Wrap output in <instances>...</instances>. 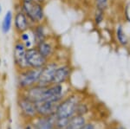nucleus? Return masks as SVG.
<instances>
[{
  "instance_id": "nucleus-1",
  "label": "nucleus",
  "mask_w": 130,
  "mask_h": 129,
  "mask_svg": "<svg viewBox=\"0 0 130 129\" xmlns=\"http://www.w3.org/2000/svg\"><path fill=\"white\" fill-rule=\"evenodd\" d=\"M83 101V97L77 93H71L67 95L58 104L56 112L57 119H70L76 115L79 104Z\"/></svg>"
},
{
  "instance_id": "nucleus-2",
  "label": "nucleus",
  "mask_w": 130,
  "mask_h": 129,
  "mask_svg": "<svg viewBox=\"0 0 130 129\" xmlns=\"http://www.w3.org/2000/svg\"><path fill=\"white\" fill-rule=\"evenodd\" d=\"M19 6L20 10L28 16L30 23L35 24H43L46 22L45 14V4L38 1H25L18 2L17 3Z\"/></svg>"
},
{
  "instance_id": "nucleus-3",
  "label": "nucleus",
  "mask_w": 130,
  "mask_h": 129,
  "mask_svg": "<svg viewBox=\"0 0 130 129\" xmlns=\"http://www.w3.org/2000/svg\"><path fill=\"white\" fill-rule=\"evenodd\" d=\"M42 68H28L26 69L18 71L17 76V84L20 91L31 88L37 84L40 77Z\"/></svg>"
},
{
  "instance_id": "nucleus-4",
  "label": "nucleus",
  "mask_w": 130,
  "mask_h": 129,
  "mask_svg": "<svg viewBox=\"0 0 130 129\" xmlns=\"http://www.w3.org/2000/svg\"><path fill=\"white\" fill-rule=\"evenodd\" d=\"M18 106L22 116L26 120H33L38 116L36 103L24 96L22 93H20L18 98Z\"/></svg>"
},
{
  "instance_id": "nucleus-5",
  "label": "nucleus",
  "mask_w": 130,
  "mask_h": 129,
  "mask_svg": "<svg viewBox=\"0 0 130 129\" xmlns=\"http://www.w3.org/2000/svg\"><path fill=\"white\" fill-rule=\"evenodd\" d=\"M27 49L24 44L18 39H17L13 44V62L17 71L24 70L29 68L26 61Z\"/></svg>"
},
{
  "instance_id": "nucleus-6",
  "label": "nucleus",
  "mask_w": 130,
  "mask_h": 129,
  "mask_svg": "<svg viewBox=\"0 0 130 129\" xmlns=\"http://www.w3.org/2000/svg\"><path fill=\"white\" fill-rule=\"evenodd\" d=\"M33 24L29 20L28 16L20 10L19 6L17 4L13 16V29L15 34L18 36L21 33L30 30Z\"/></svg>"
},
{
  "instance_id": "nucleus-7",
  "label": "nucleus",
  "mask_w": 130,
  "mask_h": 129,
  "mask_svg": "<svg viewBox=\"0 0 130 129\" xmlns=\"http://www.w3.org/2000/svg\"><path fill=\"white\" fill-rule=\"evenodd\" d=\"M60 62L56 59L50 60L47 64L42 68L40 77H39L37 85L42 87H48L52 84L56 68L58 67Z\"/></svg>"
},
{
  "instance_id": "nucleus-8",
  "label": "nucleus",
  "mask_w": 130,
  "mask_h": 129,
  "mask_svg": "<svg viewBox=\"0 0 130 129\" xmlns=\"http://www.w3.org/2000/svg\"><path fill=\"white\" fill-rule=\"evenodd\" d=\"M42 55L48 60L56 59V55L57 53V42L56 41L55 36L37 43L35 46Z\"/></svg>"
},
{
  "instance_id": "nucleus-9",
  "label": "nucleus",
  "mask_w": 130,
  "mask_h": 129,
  "mask_svg": "<svg viewBox=\"0 0 130 129\" xmlns=\"http://www.w3.org/2000/svg\"><path fill=\"white\" fill-rule=\"evenodd\" d=\"M26 61L29 68H43L50 61L45 58L37 50L36 47L27 49L26 51Z\"/></svg>"
},
{
  "instance_id": "nucleus-10",
  "label": "nucleus",
  "mask_w": 130,
  "mask_h": 129,
  "mask_svg": "<svg viewBox=\"0 0 130 129\" xmlns=\"http://www.w3.org/2000/svg\"><path fill=\"white\" fill-rule=\"evenodd\" d=\"M73 67L70 62H60L54 75L52 84H67L73 72Z\"/></svg>"
},
{
  "instance_id": "nucleus-11",
  "label": "nucleus",
  "mask_w": 130,
  "mask_h": 129,
  "mask_svg": "<svg viewBox=\"0 0 130 129\" xmlns=\"http://www.w3.org/2000/svg\"><path fill=\"white\" fill-rule=\"evenodd\" d=\"M31 34H32L33 41H34L35 46L37 43L50 38L53 35L50 33V27L47 25V23H43V24H35L30 29Z\"/></svg>"
},
{
  "instance_id": "nucleus-12",
  "label": "nucleus",
  "mask_w": 130,
  "mask_h": 129,
  "mask_svg": "<svg viewBox=\"0 0 130 129\" xmlns=\"http://www.w3.org/2000/svg\"><path fill=\"white\" fill-rule=\"evenodd\" d=\"M58 104L57 101H46L39 102L37 105V114L38 116H43V117H49V116H53L56 114V109H57Z\"/></svg>"
},
{
  "instance_id": "nucleus-13",
  "label": "nucleus",
  "mask_w": 130,
  "mask_h": 129,
  "mask_svg": "<svg viewBox=\"0 0 130 129\" xmlns=\"http://www.w3.org/2000/svg\"><path fill=\"white\" fill-rule=\"evenodd\" d=\"M33 129H56V114L49 117L37 116L33 120Z\"/></svg>"
},
{
  "instance_id": "nucleus-14",
  "label": "nucleus",
  "mask_w": 130,
  "mask_h": 129,
  "mask_svg": "<svg viewBox=\"0 0 130 129\" xmlns=\"http://www.w3.org/2000/svg\"><path fill=\"white\" fill-rule=\"evenodd\" d=\"M115 39L116 43L120 46L123 48H127L129 45L130 41L128 38V36L127 35L126 31L124 30V27L121 24H118L115 27V32H114Z\"/></svg>"
},
{
  "instance_id": "nucleus-15",
  "label": "nucleus",
  "mask_w": 130,
  "mask_h": 129,
  "mask_svg": "<svg viewBox=\"0 0 130 129\" xmlns=\"http://www.w3.org/2000/svg\"><path fill=\"white\" fill-rule=\"evenodd\" d=\"M13 16L14 12L12 10H7L5 13L0 23V31L2 34L8 35L13 29Z\"/></svg>"
},
{
  "instance_id": "nucleus-16",
  "label": "nucleus",
  "mask_w": 130,
  "mask_h": 129,
  "mask_svg": "<svg viewBox=\"0 0 130 129\" xmlns=\"http://www.w3.org/2000/svg\"><path fill=\"white\" fill-rule=\"evenodd\" d=\"M107 10H104L100 8L93 7V13H92V19L94 24L96 27H101L106 21Z\"/></svg>"
},
{
  "instance_id": "nucleus-17",
  "label": "nucleus",
  "mask_w": 130,
  "mask_h": 129,
  "mask_svg": "<svg viewBox=\"0 0 130 129\" xmlns=\"http://www.w3.org/2000/svg\"><path fill=\"white\" fill-rule=\"evenodd\" d=\"M87 123L84 115H76L70 118L68 122V125L64 129H80L82 126Z\"/></svg>"
},
{
  "instance_id": "nucleus-18",
  "label": "nucleus",
  "mask_w": 130,
  "mask_h": 129,
  "mask_svg": "<svg viewBox=\"0 0 130 129\" xmlns=\"http://www.w3.org/2000/svg\"><path fill=\"white\" fill-rule=\"evenodd\" d=\"M17 39H18L19 41L22 42L24 44V46L26 47V49H30L32 47H35V43L34 41H33V37L30 30L18 35L17 36Z\"/></svg>"
},
{
  "instance_id": "nucleus-19",
  "label": "nucleus",
  "mask_w": 130,
  "mask_h": 129,
  "mask_svg": "<svg viewBox=\"0 0 130 129\" xmlns=\"http://www.w3.org/2000/svg\"><path fill=\"white\" fill-rule=\"evenodd\" d=\"M93 7L100 8L104 10H108L111 5V0H92Z\"/></svg>"
},
{
  "instance_id": "nucleus-20",
  "label": "nucleus",
  "mask_w": 130,
  "mask_h": 129,
  "mask_svg": "<svg viewBox=\"0 0 130 129\" xmlns=\"http://www.w3.org/2000/svg\"><path fill=\"white\" fill-rule=\"evenodd\" d=\"M80 129H96L94 123L92 122H89V123H86L84 126H83Z\"/></svg>"
},
{
  "instance_id": "nucleus-21",
  "label": "nucleus",
  "mask_w": 130,
  "mask_h": 129,
  "mask_svg": "<svg viewBox=\"0 0 130 129\" xmlns=\"http://www.w3.org/2000/svg\"><path fill=\"white\" fill-rule=\"evenodd\" d=\"M79 1H81V2H83V4H91L92 5V0H79Z\"/></svg>"
},
{
  "instance_id": "nucleus-22",
  "label": "nucleus",
  "mask_w": 130,
  "mask_h": 129,
  "mask_svg": "<svg viewBox=\"0 0 130 129\" xmlns=\"http://www.w3.org/2000/svg\"><path fill=\"white\" fill-rule=\"evenodd\" d=\"M2 12H3V9H2V5H1V4H0V17H1ZM0 23H1V20H0Z\"/></svg>"
},
{
  "instance_id": "nucleus-23",
  "label": "nucleus",
  "mask_w": 130,
  "mask_h": 129,
  "mask_svg": "<svg viewBox=\"0 0 130 129\" xmlns=\"http://www.w3.org/2000/svg\"><path fill=\"white\" fill-rule=\"evenodd\" d=\"M25 1H31V0H18V2H25Z\"/></svg>"
},
{
  "instance_id": "nucleus-24",
  "label": "nucleus",
  "mask_w": 130,
  "mask_h": 129,
  "mask_svg": "<svg viewBox=\"0 0 130 129\" xmlns=\"http://www.w3.org/2000/svg\"><path fill=\"white\" fill-rule=\"evenodd\" d=\"M70 2H75V1H79V0H68Z\"/></svg>"
},
{
  "instance_id": "nucleus-25",
  "label": "nucleus",
  "mask_w": 130,
  "mask_h": 129,
  "mask_svg": "<svg viewBox=\"0 0 130 129\" xmlns=\"http://www.w3.org/2000/svg\"><path fill=\"white\" fill-rule=\"evenodd\" d=\"M2 120V114H1V112H0V121Z\"/></svg>"
},
{
  "instance_id": "nucleus-26",
  "label": "nucleus",
  "mask_w": 130,
  "mask_h": 129,
  "mask_svg": "<svg viewBox=\"0 0 130 129\" xmlns=\"http://www.w3.org/2000/svg\"><path fill=\"white\" fill-rule=\"evenodd\" d=\"M0 65H1V59H0Z\"/></svg>"
},
{
  "instance_id": "nucleus-27",
  "label": "nucleus",
  "mask_w": 130,
  "mask_h": 129,
  "mask_svg": "<svg viewBox=\"0 0 130 129\" xmlns=\"http://www.w3.org/2000/svg\"><path fill=\"white\" fill-rule=\"evenodd\" d=\"M7 129H11V127H8Z\"/></svg>"
},
{
  "instance_id": "nucleus-28",
  "label": "nucleus",
  "mask_w": 130,
  "mask_h": 129,
  "mask_svg": "<svg viewBox=\"0 0 130 129\" xmlns=\"http://www.w3.org/2000/svg\"><path fill=\"white\" fill-rule=\"evenodd\" d=\"M32 1H37V0H32Z\"/></svg>"
}]
</instances>
